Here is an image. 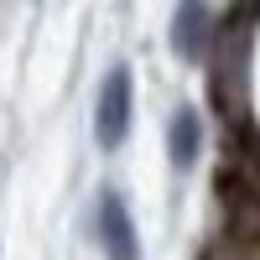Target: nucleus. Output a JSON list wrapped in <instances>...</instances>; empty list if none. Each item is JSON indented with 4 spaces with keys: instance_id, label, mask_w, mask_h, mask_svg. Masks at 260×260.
<instances>
[{
    "instance_id": "obj_1",
    "label": "nucleus",
    "mask_w": 260,
    "mask_h": 260,
    "mask_svg": "<svg viewBox=\"0 0 260 260\" xmlns=\"http://www.w3.org/2000/svg\"><path fill=\"white\" fill-rule=\"evenodd\" d=\"M130 89H136V83H130L125 62L110 68L104 83H99V99H94V141L104 151H120L125 136H130Z\"/></svg>"
},
{
    "instance_id": "obj_2",
    "label": "nucleus",
    "mask_w": 260,
    "mask_h": 260,
    "mask_svg": "<svg viewBox=\"0 0 260 260\" xmlns=\"http://www.w3.org/2000/svg\"><path fill=\"white\" fill-rule=\"evenodd\" d=\"M99 245H104V260H141V234H136V219L115 187L99 192Z\"/></svg>"
},
{
    "instance_id": "obj_3",
    "label": "nucleus",
    "mask_w": 260,
    "mask_h": 260,
    "mask_svg": "<svg viewBox=\"0 0 260 260\" xmlns=\"http://www.w3.org/2000/svg\"><path fill=\"white\" fill-rule=\"evenodd\" d=\"M208 47V0H177L172 11V52L198 62Z\"/></svg>"
},
{
    "instance_id": "obj_4",
    "label": "nucleus",
    "mask_w": 260,
    "mask_h": 260,
    "mask_svg": "<svg viewBox=\"0 0 260 260\" xmlns=\"http://www.w3.org/2000/svg\"><path fill=\"white\" fill-rule=\"evenodd\" d=\"M198 151H203V120H198L192 104H182V110L172 115V125H167V156H172L177 172H192Z\"/></svg>"
}]
</instances>
